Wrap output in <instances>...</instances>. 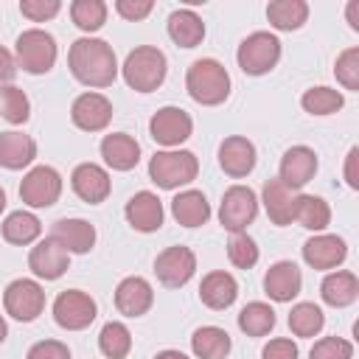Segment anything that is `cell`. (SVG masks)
Here are the masks:
<instances>
[{
    "label": "cell",
    "instance_id": "7c38bea8",
    "mask_svg": "<svg viewBox=\"0 0 359 359\" xmlns=\"http://www.w3.org/2000/svg\"><path fill=\"white\" fill-rule=\"evenodd\" d=\"M196 272V255L191 247H182V244H174V247H165L157 258H154V275L163 286L168 289H180L185 286Z\"/></svg>",
    "mask_w": 359,
    "mask_h": 359
},
{
    "label": "cell",
    "instance_id": "d6986e66",
    "mask_svg": "<svg viewBox=\"0 0 359 359\" xmlns=\"http://www.w3.org/2000/svg\"><path fill=\"white\" fill-rule=\"evenodd\" d=\"M123 216L126 222L137 230V233H154L163 227V219H165V210H163V202L157 194L151 191H137L126 208H123Z\"/></svg>",
    "mask_w": 359,
    "mask_h": 359
},
{
    "label": "cell",
    "instance_id": "277c9868",
    "mask_svg": "<svg viewBox=\"0 0 359 359\" xmlns=\"http://www.w3.org/2000/svg\"><path fill=\"white\" fill-rule=\"evenodd\" d=\"M196 174H199V160L188 149H163L154 151L149 160V180L165 191L194 182Z\"/></svg>",
    "mask_w": 359,
    "mask_h": 359
},
{
    "label": "cell",
    "instance_id": "83f0119b",
    "mask_svg": "<svg viewBox=\"0 0 359 359\" xmlns=\"http://www.w3.org/2000/svg\"><path fill=\"white\" fill-rule=\"evenodd\" d=\"M171 216L182 227H202L210 219V205H208V199H205L202 191L188 188V191H180L171 199Z\"/></svg>",
    "mask_w": 359,
    "mask_h": 359
},
{
    "label": "cell",
    "instance_id": "7bdbcfd3",
    "mask_svg": "<svg viewBox=\"0 0 359 359\" xmlns=\"http://www.w3.org/2000/svg\"><path fill=\"white\" fill-rule=\"evenodd\" d=\"M62 3L59 0H22L20 3V11L22 17H28L31 22H45V20H53L59 14Z\"/></svg>",
    "mask_w": 359,
    "mask_h": 359
},
{
    "label": "cell",
    "instance_id": "b9f144b4",
    "mask_svg": "<svg viewBox=\"0 0 359 359\" xmlns=\"http://www.w3.org/2000/svg\"><path fill=\"white\" fill-rule=\"evenodd\" d=\"M309 359H353V345L342 337H323L311 345Z\"/></svg>",
    "mask_w": 359,
    "mask_h": 359
},
{
    "label": "cell",
    "instance_id": "816d5d0a",
    "mask_svg": "<svg viewBox=\"0 0 359 359\" xmlns=\"http://www.w3.org/2000/svg\"><path fill=\"white\" fill-rule=\"evenodd\" d=\"M6 337H8V325H6V320H3V314H0V345L6 342Z\"/></svg>",
    "mask_w": 359,
    "mask_h": 359
},
{
    "label": "cell",
    "instance_id": "d6a6232c",
    "mask_svg": "<svg viewBox=\"0 0 359 359\" xmlns=\"http://www.w3.org/2000/svg\"><path fill=\"white\" fill-rule=\"evenodd\" d=\"M3 238L8 244H17V247H25V244H34L42 233V222L28 213V210H14L3 219Z\"/></svg>",
    "mask_w": 359,
    "mask_h": 359
},
{
    "label": "cell",
    "instance_id": "6da1fadb",
    "mask_svg": "<svg viewBox=\"0 0 359 359\" xmlns=\"http://www.w3.org/2000/svg\"><path fill=\"white\" fill-rule=\"evenodd\" d=\"M67 67L76 81L84 87L101 90L109 87L118 79V59L109 42L95 39V36H81L70 45L67 50Z\"/></svg>",
    "mask_w": 359,
    "mask_h": 359
},
{
    "label": "cell",
    "instance_id": "ffe728a7",
    "mask_svg": "<svg viewBox=\"0 0 359 359\" xmlns=\"http://www.w3.org/2000/svg\"><path fill=\"white\" fill-rule=\"evenodd\" d=\"M348 258V244L339 236L317 233L303 244V261L311 269H334Z\"/></svg>",
    "mask_w": 359,
    "mask_h": 359
},
{
    "label": "cell",
    "instance_id": "cb8c5ba5",
    "mask_svg": "<svg viewBox=\"0 0 359 359\" xmlns=\"http://www.w3.org/2000/svg\"><path fill=\"white\" fill-rule=\"evenodd\" d=\"M101 157L112 171H132L140 163V146L126 132L104 135L101 140Z\"/></svg>",
    "mask_w": 359,
    "mask_h": 359
},
{
    "label": "cell",
    "instance_id": "f546056e",
    "mask_svg": "<svg viewBox=\"0 0 359 359\" xmlns=\"http://www.w3.org/2000/svg\"><path fill=\"white\" fill-rule=\"evenodd\" d=\"M230 348H233L230 334L219 325H202L191 337V351L199 359H227Z\"/></svg>",
    "mask_w": 359,
    "mask_h": 359
},
{
    "label": "cell",
    "instance_id": "60d3db41",
    "mask_svg": "<svg viewBox=\"0 0 359 359\" xmlns=\"http://www.w3.org/2000/svg\"><path fill=\"white\" fill-rule=\"evenodd\" d=\"M334 76L337 81L356 93L359 90V48H345L339 56H337V65H334Z\"/></svg>",
    "mask_w": 359,
    "mask_h": 359
},
{
    "label": "cell",
    "instance_id": "52a82bcc",
    "mask_svg": "<svg viewBox=\"0 0 359 359\" xmlns=\"http://www.w3.org/2000/svg\"><path fill=\"white\" fill-rule=\"evenodd\" d=\"M3 306H6L8 317H14L20 323H34L45 309V289L39 286V280L17 278L6 286Z\"/></svg>",
    "mask_w": 359,
    "mask_h": 359
},
{
    "label": "cell",
    "instance_id": "d590c367",
    "mask_svg": "<svg viewBox=\"0 0 359 359\" xmlns=\"http://www.w3.org/2000/svg\"><path fill=\"white\" fill-rule=\"evenodd\" d=\"M98 348L107 359H126L132 351V334L123 323L109 320L98 334Z\"/></svg>",
    "mask_w": 359,
    "mask_h": 359
},
{
    "label": "cell",
    "instance_id": "4316f807",
    "mask_svg": "<svg viewBox=\"0 0 359 359\" xmlns=\"http://www.w3.org/2000/svg\"><path fill=\"white\" fill-rule=\"evenodd\" d=\"M320 297H323V303H328L334 309H345V306L356 303V297H359V278L348 269L328 272L320 283Z\"/></svg>",
    "mask_w": 359,
    "mask_h": 359
},
{
    "label": "cell",
    "instance_id": "74e56055",
    "mask_svg": "<svg viewBox=\"0 0 359 359\" xmlns=\"http://www.w3.org/2000/svg\"><path fill=\"white\" fill-rule=\"evenodd\" d=\"M0 118L8 123H25L31 118V101L17 84L0 87Z\"/></svg>",
    "mask_w": 359,
    "mask_h": 359
},
{
    "label": "cell",
    "instance_id": "7a4b0ae2",
    "mask_svg": "<svg viewBox=\"0 0 359 359\" xmlns=\"http://www.w3.org/2000/svg\"><path fill=\"white\" fill-rule=\"evenodd\" d=\"M188 95L202 107H219L230 95V73L216 59H196L185 73Z\"/></svg>",
    "mask_w": 359,
    "mask_h": 359
},
{
    "label": "cell",
    "instance_id": "8fae6325",
    "mask_svg": "<svg viewBox=\"0 0 359 359\" xmlns=\"http://www.w3.org/2000/svg\"><path fill=\"white\" fill-rule=\"evenodd\" d=\"M194 132V121L180 107H160L149 121V135L165 149H180Z\"/></svg>",
    "mask_w": 359,
    "mask_h": 359
},
{
    "label": "cell",
    "instance_id": "44dd1931",
    "mask_svg": "<svg viewBox=\"0 0 359 359\" xmlns=\"http://www.w3.org/2000/svg\"><path fill=\"white\" fill-rule=\"evenodd\" d=\"M303 275L294 261H275L264 275V292L275 303H292L300 294Z\"/></svg>",
    "mask_w": 359,
    "mask_h": 359
},
{
    "label": "cell",
    "instance_id": "f35d334b",
    "mask_svg": "<svg viewBox=\"0 0 359 359\" xmlns=\"http://www.w3.org/2000/svg\"><path fill=\"white\" fill-rule=\"evenodd\" d=\"M70 20L76 22V28L93 34L107 22V3L104 0H73Z\"/></svg>",
    "mask_w": 359,
    "mask_h": 359
},
{
    "label": "cell",
    "instance_id": "2e32d148",
    "mask_svg": "<svg viewBox=\"0 0 359 359\" xmlns=\"http://www.w3.org/2000/svg\"><path fill=\"white\" fill-rule=\"evenodd\" d=\"M70 185H73L76 196L84 199L87 205H101L112 191V180H109L107 168H101L98 163L76 165L73 174H70Z\"/></svg>",
    "mask_w": 359,
    "mask_h": 359
},
{
    "label": "cell",
    "instance_id": "ee69618b",
    "mask_svg": "<svg viewBox=\"0 0 359 359\" xmlns=\"http://www.w3.org/2000/svg\"><path fill=\"white\" fill-rule=\"evenodd\" d=\"M25 359H70V348L59 339H39L28 348Z\"/></svg>",
    "mask_w": 359,
    "mask_h": 359
},
{
    "label": "cell",
    "instance_id": "f907efd6",
    "mask_svg": "<svg viewBox=\"0 0 359 359\" xmlns=\"http://www.w3.org/2000/svg\"><path fill=\"white\" fill-rule=\"evenodd\" d=\"M154 359H188L182 351H174V348H165V351H160Z\"/></svg>",
    "mask_w": 359,
    "mask_h": 359
},
{
    "label": "cell",
    "instance_id": "8d00e7d4",
    "mask_svg": "<svg viewBox=\"0 0 359 359\" xmlns=\"http://www.w3.org/2000/svg\"><path fill=\"white\" fill-rule=\"evenodd\" d=\"M300 107L309 115H334L345 107V95L334 87H311L300 95Z\"/></svg>",
    "mask_w": 359,
    "mask_h": 359
},
{
    "label": "cell",
    "instance_id": "f6af8a7d",
    "mask_svg": "<svg viewBox=\"0 0 359 359\" xmlns=\"http://www.w3.org/2000/svg\"><path fill=\"white\" fill-rule=\"evenodd\" d=\"M154 3L151 0H115V11L129 20V22H137V20H146L151 14Z\"/></svg>",
    "mask_w": 359,
    "mask_h": 359
},
{
    "label": "cell",
    "instance_id": "8992f818",
    "mask_svg": "<svg viewBox=\"0 0 359 359\" xmlns=\"http://www.w3.org/2000/svg\"><path fill=\"white\" fill-rule=\"evenodd\" d=\"M236 62L247 76H264L280 62V39L269 31H252L241 39Z\"/></svg>",
    "mask_w": 359,
    "mask_h": 359
},
{
    "label": "cell",
    "instance_id": "ba28073f",
    "mask_svg": "<svg viewBox=\"0 0 359 359\" xmlns=\"http://www.w3.org/2000/svg\"><path fill=\"white\" fill-rule=\"evenodd\" d=\"M98 314L95 300L81 289H65L53 300V320L65 331H84Z\"/></svg>",
    "mask_w": 359,
    "mask_h": 359
},
{
    "label": "cell",
    "instance_id": "7dc6e473",
    "mask_svg": "<svg viewBox=\"0 0 359 359\" xmlns=\"http://www.w3.org/2000/svg\"><path fill=\"white\" fill-rule=\"evenodd\" d=\"M345 182H348V188L359 191V149L356 146L345 157Z\"/></svg>",
    "mask_w": 359,
    "mask_h": 359
},
{
    "label": "cell",
    "instance_id": "4dcf8cb0",
    "mask_svg": "<svg viewBox=\"0 0 359 359\" xmlns=\"http://www.w3.org/2000/svg\"><path fill=\"white\" fill-rule=\"evenodd\" d=\"M294 222L311 233H323L331 224V208L323 196L314 194H297V205H294Z\"/></svg>",
    "mask_w": 359,
    "mask_h": 359
},
{
    "label": "cell",
    "instance_id": "30bf717a",
    "mask_svg": "<svg viewBox=\"0 0 359 359\" xmlns=\"http://www.w3.org/2000/svg\"><path fill=\"white\" fill-rule=\"evenodd\" d=\"M62 196V177L50 165H34L20 182V199L28 208H50Z\"/></svg>",
    "mask_w": 359,
    "mask_h": 359
},
{
    "label": "cell",
    "instance_id": "5bb4252c",
    "mask_svg": "<svg viewBox=\"0 0 359 359\" xmlns=\"http://www.w3.org/2000/svg\"><path fill=\"white\" fill-rule=\"evenodd\" d=\"M70 121L81 132H104L112 121V104L101 93H81L70 107Z\"/></svg>",
    "mask_w": 359,
    "mask_h": 359
},
{
    "label": "cell",
    "instance_id": "9a60e30c",
    "mask_svg": "<svg viewBox=\"0 0 359 359\" xmlns=\"http://www.w3.org/2000/svg\"><path fill=\"white\" fill-rule=\"evenodd\" d=\"M317 154L314 149L309 146H292L283 151L280 157V168H278V180L289 188V191H297L303 188L306 182H311V177L317 174Z\"/></svg>",
    "mask_w": 359,
    "mask_h": 359
},
{
    "label": "cell",
    "instance_id": "f1b7e54d",
    "mask_svg": "<svg viewBox=\"0 0 359 359\" xmlns=\"http://www.w3.org/2000/svg\"><path fill=\"white\" fill-rule=\"evenodd\" d=\"M168 36L180 48H196L205 39V22L194 8H177L168 17Z\"/></svg>",
    "mask_w": 359,
    "mask_h": 359
},
{
    "label": "cell",
    "instance_id": "836d02e7",
    "mask_svg": "<svg viewBox=\"0 0 359 359\" xmlns=\"http://www.w3.org/2000/svg\"><path fill=\"white\" fill-rule=\"evenodd\" d=\"M275 323H278L275 309L269 303H261V300H252L238 311V328L247 337H266L275 328Z\"/></svg>",
    "mask_w": 359,
    "mask_h": 359
},
{
    "label": "cell",
    "instance_id": "e0dca14e",
    "mask_svg": "<svg viewBox=\"0 0 359 359\" xmlns=\"http://www.w3.org/2000/svg\"><path fill=\"white\" fill-rule=\"evenodd\" d=\"M255 160H258V151L252 146V140L241 137V135H230L222 140L219 146V165L227 177L233 180H241L247 177L252 168H255Z\"/></svg>",
    "mask_w": 359,
    "mask_h": 359
},
{
    "label": "cell",
    "instance_id": "3957f363",
    "mask_svg": "<svg viewBox=\"0 0 359 359\" xmlns=\"http://www.w3.org/2000/svg\"><path fill=\"white\" fill-rule=\"evenodd\" d=\"M123 81L135 90V93H151L165 81L168 73V59L160 48L154 45H140L135 50H129V56L121 65Z\"/></svg>",
    "mask_w": 359,
    "mask_h": 359
},
{
    "label": "cell",
    "instance_id": "681fc988",
    "mask_svg": "<svg viewBox=\"0 0 359 359\" xmlns=\"http://www.w3.org/2000/svg\"><path fill=\"white\" fill-rule=\"evenodd\" d=\"M345 11H348V22H351V28L359 31V0H351Z\"/></svg>",
    "mask_w": 359,
    "mask_h": 359
},
{
    "label": "cell",
    "instance_id": "484cf974",
    "mask_svg": "<svg viewBox=\"0 0 359 359\" xmlns=\"http://www.w3.org/2000/svg\"><path fill=\"white\" fill-rule=\"evenodd\" d=\"M36 157V143L31 135L22 132H0V165L8 171L28 168Z\"/></svg>",
    "mask_w": 359,
    "mask_h": 359
},
{
    "label": "cell",
    "instance_id": "4fadbf2b",
    "mask_svg": "<svg viewBox=\"0 0 359 359\" xmlns=\"http://www.w3.org/2000/svg\"><path fill=\"white\" fill-rule=\"evenodd\" d=\"M67 266H70V252H67L53 236L36 241V244L31 247V252H28V269H31L36 278H42V280H56V278H62V275L67 272Z\"/></svg>",
    "mask_w": 359,
    "mask_h": 359
},
{
    "label": "cell",
    "instance_id": "603a6c76",
    "mask_svg": "<svg viewBox=\"0 0 359 359\" xmlns=\"http://www.w3.org/2000/svg\"><path fill=\"white\" fill-rule=\"evenodd\" d=\"M236 297H238V283H236V278H233L230 272H224V269L208 272V275L202 278V283H199V300H202L208 309H213V311L230 309V306L236 303Z\"/></svg>",
    "mask_w": 359,
    "mask_h": 359
},
{
    "label": "cell",
    "instance_id": "9c48e42d",
    "mask_svg": "<svg viewBox=\"0 0 359 359\" xmlns=\"http://www.w3.org/2000/svg\"><path fill=\"white\" fill-rule=\"evenodd\" d=\"M258 216V196L247 185H230L219 205V222L230 233H244Z\"/></svg>",
    "mask_w": 359,
    "mask_h": 359
},
{
    "label": "cell",
    "instance_id": "f5cc1de1",
    "mask_svg": "<svg viewBox=\"0 0 359 359\" xmlns=\"http://www.w3.org/2000/svg\"><path fill=\"white\" fill-rule=\"evenodd\" d=\"M3 210H6V191L0 188V213H3Z\"/></svg>",
    "mask_w": 359,
    "mask_h": 359
},
{
    "label": "cell",
    "instance_id": "ac0fdd59",
    "mask_svg": "<svg viewBox=\"0 0 359 359\" xmlns=\"http://www.w3.org/2000/svg\"><path fill=\"white\" fill-rule=\"evenodd\" d=\"M154 303V289L146 278L129 275L115 286V309L123 317H143Z\"/></svg>",
    "mask_w": 359,
    "mask_h": 359
},
{
    "label": "cell",
    "instance_id": "d4e9b609",
    "mask_svg": "<svg viewBox=\"0 0 359 359\" xmlns=\"http://www.w3.org/2000/svg\"><path fill=\"white\" fill-rule=\"evenodd\" d=\"M50 236H53L67 252H76V255L90 252L93 244H95V227H93L87 219H59V222H53Z\"/></svg>",
    "mask_w": 359,
    "mask_h": 359
},
{
    "label": "cell",
    "instance_id": "7402d4cb",
    "mask_svg": "<svg viewBox=\"0 0 359 359\" xmlns=\"http://www.w3.org/2000/svg\"><path fill=\"white\" fill-rule=\"evenodd\" d=\"M261 202L266 208V216L272 224L278 227H286L294 222V205H297V194L289 191L278 177L266 180L264 182V191H261Z\"/></svg>",
    "mask_w": 359,
    "mask_h": 359
},
{
    "label": "cell",
    "instance_id": "1f68e13d",
    "mask_svg": "<svg viewBox=\"0 0 359 359\" xmlns=\"http://www.w3.org/2000/svg\"><path fill=\"white\" fill-rule=\"evenodd\" d=\"M266 20L275 31H297L309 20L306 0H272L266 6Z\"/></svg>",
    "mask_w": 359,
    "mask_h": 359
},
{
    "label": "cell",
    "instance_id": "bcb514c9",
    "mask_svg": "<svg viewBox=\"0 0 359 359\" xmlns=\"http://www.w3.org/2000/svg\"><path fill=\"white\" fill-rule=\"evenodd\" d=\"M261 359H297V345L289 337H275L264 345Z\"/></svg>",
    "mask_w": 359,
    "mask_h": 359
},
{
    "label": "cell",
    "instance_id": "5b68a950",
    "mask_svg": "<svg viewBox=\"0 0 359 359\" xmlns=\"http://www.w3.org/2000/svg\"><path fill=\"white\" fill-rule=\"evenodd\" d=\"M56 39L53 34L42 31V28H28L17 36L14 42V59H17V67H22L25 73L31 76H42L48 73L53 65H56Z\"/></svg>",
    "mask_w": 359,
    "mask_h": 359
},
{
    "label": "cell",
    "instance_id": "ab89813d",
    "mask_svg": "<svg viewBox=\"0 0 359 359\" xmlns=\"http://www.w3.org/2000/svg\"><path fill=\"white\" fill-rule=\"evenodd\" d=\"M258 244L247 236V233H233L230 241H227V258L233 266L238 269H252L258 264Z\"/></svg>",
    "mask_w": 359,
    "mask_h": 359
},
{
    "label": "cell",
    "instance_id": "c3c4849f",
    "mask_svg": "<svg viewBox=\"0 0 359 359\" xmlns=\"http://www.w3.org/2000/svg\"><path fill=\"white\" fill-rule=\"evenodd\" d=\"M17 76V59L11 56V50H6L0 45V87L11 84V79Z\"/></svg>",
    "mask_w": 359,
    "mask_h": 359
},
{
    "label": "cell",
    "instance_id": "e575fe53",
    "mask_svg": "<svg viewBox=\"0 0 359 359\" xmlns=\"http://www.w3.org/2000/svg\"><path fill=\"white\" fill-rule=\"evenodd\" d=\"M325 325V314L317 303H294L292 311H289V328L294 337L300 339H309V337H317Z\"/></svg>",
    "mask_w": 359,
    "mask_h": 359
}]
</instances>
